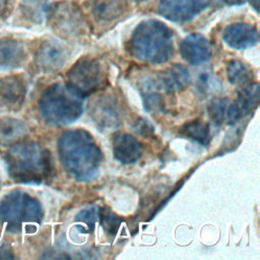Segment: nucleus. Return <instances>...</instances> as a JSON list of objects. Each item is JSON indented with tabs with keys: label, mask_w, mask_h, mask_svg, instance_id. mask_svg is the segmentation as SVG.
Returning a JSON list of instances; mask_svg holds the SVG:
<instances>
[{
	"label": "nucleus",
	"mask_w": 260,
	"mask_h": 260,
	"mask_svg": "<svg viewBox=\"0 0 260 260\" xmlns=\"http://www.w3.org/2000/svg\"><path fill=\"white\" fill-rule=\"evenodd\" d=\"M57 147L63 168L76 181H88L96 175L103 153L86 130L65 131L59 137Z\"/></svg>",
	"instance_id": "nucleus-1"
},
{
	"label": "nucleus",
	"mask_w": 260,
	"mask_h": 260,
	"mask_svg": "<svg viewBox=\"0 0 260 260\" xmlns=\"http://www.w3.org/2000/svg\"><path fill=\"white\" fill-rule=\"evenodd\" d=\"M128 49L134 58L142 62L165 63L174 53L173 31L157 19L143 20L132 31Z\"/></svg>",
	"instance_id": "nucleus-2"
},
{
	"label": "nucleus",
	"mask_w": 260,
	"mask_h": 260,
	"mask_svg": "<svg viewBox=\"0 0 260 260\" xmlns=\"http://www.w3.org/2000/svg\"><path fill=\"white\" fill-rule=\"evenodd\" d=\"M5 164L10 178L23 184H40L52 172L50 152L30 141L12 145L6 153Z\"/></svg>",
	"instance_id": "nucleus-3"
},
{
	"label": "nucleus",
	"mask_w": 260,
	"mask_h": 260,
	"mask_svg": "<svg viewBox=\"0 0 260 260\" xmlns=\"http://www.w3.org/2000/svg\"><path fill=\"white\" fill-rule=\"evenodd\" d=\"M39 110L49 124L68 125L82 115L83 99L68 84L54 83L43 91Z\"/></svg>",
	"instance_id": "nucleus-4"
},
{
	"label": "nucleus",
	"mask_w": 260,
	"mask_h": 260,
	"mask_svg": "<svg viewBox=\"0 0 260 260\" xmlns=\"http://www.w3.org/2000/svg\"><path fill=\"white\" fill-rule=\"evenodd\" d=\"M43 208L40 201L21 190H13L0 201V219L12 231L23 225H35L43 219Z\"/></svg>",
	"instance_id": "nucleus-5"
},
{
	"label": "nucleus",
	"mask_w": 260,
	"mask_h": 260,
	"mask_svg": "<svg viewBox=\"0 0 260 260\" xmlns=\"http://www.w3.org/2000/svg\"><path fill=\"white\" fill-rule=\"evenodd\" d=\"M67 79V84L82 99H85L106 86L107 73L98 60L83 58L70 68Z\"/></svg>",
	"instance_id": "nucleus-6"
},
{
	"label": "nucleus",
	"mask_w": 260,
	"mask_h": 260,
	"mask_svg": "<svg viewBox=\"0 0 260 260\" xmlns=\"http://www.w3.org/2000/svg\"><path fill=\"white\" fill-rule=\"evenodd\" d=\"M47 11L52 25L60 34L76 37L85 32L87 22L76 4L61 2Z\"/></svg>",
	"instance_id": "nucleus-7"
},
{
	"label": "nucleus",
	"mask_w": 260,
	"mask_h": 260,
	"mask_svg": "<svg viewBox=\"0 0 260 260\" xmlns=\"http://www.w3.org/2000/svg\"><path fill=\"white\" fill-rule=\"evenodd\" d=\"M209 0H159L158 13L175 22H187L200 14Z\"/></svg>",
	"instance_id": "nucleus-8"
},
{
	"label": "nucleus",
	"mask_w": 260,
	"mask_h": 260,
	"mask_svg": "<svg viewBox=\"0 0 260 260\" xmlns=\"http://www.w3.org/2000/svg\"><path fill=\"white\" fill-rule=\"evenodd\" d=\"M259 101V85L257 82L247 84L239 92L236 101L232 103L226 110L225 120L230 125L235 124L254 108L257 107Z\"/></svg>",
	"instance_id": "nucleus-9"
},
{
	"label": "nucleus",
	"mask_w": 260,
	"mask_h": 260,
	"mask_svg": "<svg viewBox=\"0 0 260 260\" xmlns=\"http://www.w3.org/2000/svg\"><path fill=\"white\" fill-rule=\"evenodd\" d=\"M224 43L236 50H244L255 46L259 40V32L255 25L238 22L228 25L222 31Z\"/></svg>",
	"instance_id": "nucleus-10"
},
{
	"label": "nucleus",
	"mask_w": 260,
	"mask_h": 260,
	"mask_svg": "<svg viewBox=\"0 0 260 260\" xmlns=\"http://www.w3.org/2000/svg\"><path fill=\"white\" fill-rule=\"evenodd\" d=\"M180 53L185 61L192 65L207 62L211 56V48L208 40L200 34L187 36L180 45Z\"/></svg>",
	"instance_id": "nucleus-11"
},
{
	"label": "nucleus",
	"mask_w": 260,
	"mask_h": 260,
	"mask_svg": "<svg viewBox=\"0 0 260 260\" xmlns=\"http://www.w3.org/2000/svg\"><path fill=\"white\" fill-rule=\"evenodd\" d=\"M68 58L63 45L54 40L45 41L37 53V64L45 72H53L60 69Z\"/></svg>",
	"instance_id": "nucleus-12"
},
{
	"label": "nucleus",
	"mask_w": 260,
	"mask_h": 260,
	"mask_svg": "<svg viewBox=\"0 0 260 260\" xmlns=\"http://www.w3.org/2000/svg\"><path fill=\"white\" fill-rule=\"evenodd\" d=\"M150 80L157 89L173 92L185 88L190 83L191 76L189 70L185 66L174 64Z\"/></svg>",
	"instance_id": "nucleus-13"
},
{
	"label": "nucleus",
	"mask_w": 260,
	"mask_h": 260,
	"mask_svg": "<svg viewBox=\"0 0 260 260\" xmlns=\"http://www.w3.org/2000/svg\"><path fill=\"white\" fill-rule=\"evenodd\" d=\"M113 155L123 165L136 162L142 154L141 143L131 134L120 133L113 139Z\"/></svg>",
	"instance_id": "nucleus-14"
},
{
	"label": "nucleus",
	"mask_w": 260,
	"mask_h": 260,
	"mask_svg": "<svg viewBox=\"0 0 260 260\" xmlns=\"http://www.w3.org/2000/svg\"><path fill=\"white\" fill-rule=\"evenodd\" d=\"M24 82L16 76L0 79V109L13 110L22 104L25 96Z\"/></svg>",
	"instance_id": "nucleus-15"
},
{
	"label": "nucleus",
	"mask_w": 260,
	"mask_h": 260,
	"mask_svg": "<svg viewBox=\"0 0 260 260\" xmlns=\"http://www.w3.org/2000/svg\"><path fill=\"white\" fill-rule=\"evenodd\" d=\"M87 8L95 19L110 22L124 16L129 5L127 0H87Z\"/></svg>",
	"instance_id": "nucleus-16"
},
{
	"label": "nucleus",
	"mask_w": 260,
	"mask_h": 260,
	"mask_svg": "<svg viewBox=\"0 0 260 260\" xmlns=\"http://www.w3.org/2000/svg\"><path fill=\"white\" fill-rule=\"evenodd\" d=\"M92 108V118L104 128L116 127L120 124V112L115 100L111 96H101Z\"/></svg>",
	"instance_id": "nucleus-17"
},
{
	"label": "nucleus",
	"mask_w": 260,
	"mask_h": 260,
	"mask_svg": "<svg viewBox=\"0 0 260 260\" xmlns=\"http://www.w3.org/2000/svg\"><path fill=\"white\" fill-rule=\"evenodd\" d=\"M25 133L26 126L20 120L12 117L0 118V145L14 144Z\"/></svg>",
	"instance_id": "nucleus-18"
},
{
	"label": "nucleus",
	"mask_w": 260,
	"mask_h": 260,
	"mask_svg": "<svg viewBox=\"0 0 260 260\" xmlns=\"http://www.w3.org/2000/svg\"><path fill=\"white\" fill-rule=\"evenodd\" d=\"M24 59L20 43L11 39H0V67H15Z\"/></svg>",
	"instance_id": "nucleus-19"
},
{
	"label": "nucleus",
	"mask_w": 260,
	"mask_h": 260,
	"mask_svg": "<svg viewBox=\"0 0 260 260\" xmlns=\"http://www.w3.org/2000/svg\"><path fill=\"white\" fill-rule=\"evenodd\" d=\"M180 132L183 136L192 139L201 145H207L210 142L211 135L209 125L200 119L184 124L180 129Z\"/></svg>",
	"instance_id": "nucleus-20"
},
{
	"label": "nucleus",
	"mask_w": 260,
	"mask_h": 260,
	"mask_svg": "<svg viewBox=\"0 0 260 260\" xmlns=\"http://www.w3.org/2000/svg\"><path fill=\"white\" fill-rule=\"evenodd\" d=\"M101 210L102 209L99 206L91 205L85 207L77 213L75 216V221L80 223V225H78V228H81L79 229L80 232L90 233L94 229L95 223L100 220Z\"/></svg>",
	"instance_id": "nucleus-21"
},
{
	"label": "nucleus",
	"mask_w": 260,
	"mask_h": 260,
	"mask_svg": "<svg viewBox=\"0 0 260 260\" xmlns=\"http://www.w3.org/2000/svg\"><path fill=\"white\" fill-rule=\"evenodd\" d=\"M249 68L239 60L229 62L226 66V77L232 84H244L250 78Z\"/></svg>",
	"instance_id": "nucleus-22"
},
{
	"label": "nucleus",
	"mask_w": 260,
	"mask_h": 260,
	"mask_svg": "<svg viewBox=\"0 0 260 260\" xmlns=\"http://www.w3.org/2000/svg\"><path fill=\"white\" fill-rule=\"evenodd\" d=\"M20 8L23 15L35 22H40L48 10L46 0H22Z\"/></svg>",
	"instance_id": "nucleus-23"
},
{
	"label": "nucleus",
	"mask_w": 260,
	"mask_h": 260,
	"mask_svg": "<svg viewBox=\"0 0 260 260\" xmlns=\"http://www.w3.org/2000/svg\"><path fill=\"white\" fill-rule=\"evenodd\" d=\"M196 87L204 95L216 92L220 88L219 80L210 71H203L198 75Z\"/></svg>",
	"instance_id": "nucleus-24"
},
{
	"label": "nucleus",
	"mask_w": 260,
	"mask_h": 260,
	"mask_svg": "<svg viewBox=\"0 0 260 260\" xmlns=\"http://www.w3.org/2000/svg\"><path fill=\"white\" fill-rule=\"evenodd\" d=\"M229 106V101L224 98H217L211 101L208 106V115L210 121L215 126H220L226 118V110Z\"/></svg>",
	"instance_id": "nucleus-25"
},
{
	"label": "nucleus",
	"mask_w": 260,
	"mask_h": 260,
	"mask_svg": "<svg viewBox=\"0 0 260 260\" xmlns=\"http://www.w3.org/2000/svg\"><path fill=\"white\" fill-rule=\"evenodd\" d=\"M100 220L105 229V231L112 235L115 236L120 223H121V218L118 217L116 214L112 213L111 211H106V210H101V216H100Z\"/></svg>",
	"instance_id": "nucleus-26"
},
{
	"label": "nucleus",
	"mask_w": 260,
	"mask_h": 260,
	"mask_svg": "<svg viewBox=\"0 0 260 260\" xmlns=\"http://www.w3.org/2000/svg\"><path fill=\"white\" fill-rule=\"evenodd\" d=\"M224 1L230 5H241V4H244L245 2H250L252 7L256 11H258V7H259V0H224Z\"/></svg>",
	"instance_id": "nucleus-27"
},
{
	"label": "nucleus",
	"mask_w": 260,
	"mask_h": 260,
	"mask_svg": "<svg viewBox=\"0 0 260 260\" xmlns=\"http://www.w3.org/2000/svg\"><path fill=\"white\" fill-rule=\"evenodd\" d=\"M12 255L9 254V250L4 247V246H1L0 245V259H3V258H11Z\"/></svg>",
	"instance_id": "nucleus-28"
},
{
	"label": "nucleus",
	"mask_w": 260,
	"mask_h": 260,
	"mask_svg": "<svg viewBox=\"0 0 260 260\" xmlns=\"http://www.w3.org/2000/svg\"><path fill=\"white\" fill-rule=\"evenodd\" d=\"M5 6H6V0H0V15L4 11Z\"/></svg>",
	"instance_id": "nucleus-29"
},
{
	"label": "nucleus",
	"mask_w": 260,
	"mask_h": 260,
	"mask_svg": "<svg viewBox=\"0 0 260 260\" xmlns=\"http://www.w3.org/2000/svg\"><path fill=\"white\" fill-rule=\"evenodd\" d=\"M134 1H145V0H134Z\"/></svg>",
	"instance_id": "nucleus-30"
}]
</instances>
